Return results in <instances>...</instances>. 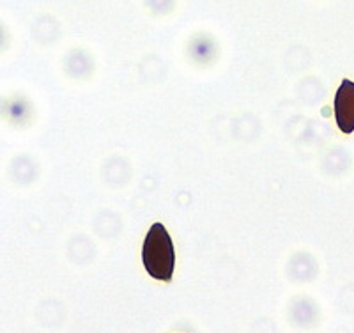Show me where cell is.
<instances>
[{"instance_id": "cell-1", "label": "cell", "mask_w": 354, "mask_h": 333, "mask_svg": "<svg viewBox=\"0 0 354 333\" xmlns=\"http://www.w3.org/2000/svg\"><path fill=\"white\" fill-rule=\"evenodd\" d=\"M142 261L147 273L161 282H170L176 266L174 243L163 224L151 225L142 249Z\"/></svg>"}, {"instance_id": "cell-2", "label": "cell", "mask_w": 354, "mask_h": 333, "mask_svg": "<svg viewBox=\"0 0 354 333\" xmlns=\"http://www.w3.org/2000/svg\"><path fill=\"white\" fill-rule=\"evenodd\" d=\"M335 117L340 132H354V84L344 80L335 96Z\"/></svg>"}]
</instances>
